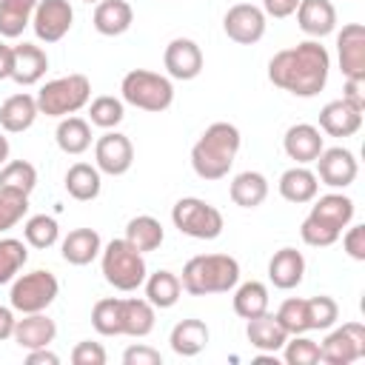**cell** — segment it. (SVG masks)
Returning <instances> with one entry per match:
<instances>
[{"mask_svg": "<svg viewBox=\"0 0 365 365\" xmlns=\"http://www.w3.org/2000/svg\"><path fill=\"white\" fill-rule=\"evenodd\" d=\"M362 88H365V80H345V91H342V100H348L354 108L365 111V94H362Z\"/></svg>", "mask_w": 365, "mask_h": 365, "instance_id": "obj_50", "label": "cell"}, {"mask_svg": "<svg viewBox=\"0 0 365 365\" xmlns=\"http://www.w3.org/2000/svg\"><path fill=\"white\" fill-rule=\"evenodd\" d=\"M314 163H317V171H314L317 180H319L322 185L334 188V191L348 188V185L356 180V174H359V163H356L354 151H348V148H342V145L322 148Z\"/></svg>", "mask_w": 365, "mask_h": 365, "instance_id": "obj_13", "label": "cell"}, {"mask_svg": "<svg viewBox=\"0 0 365 365\" xmlns=\"http://www.w3.org/2000/svg\"><path fill=\"white\" fill-rule=\"evenodd\" d=\"M180 282L191 297L228 294L240 282V262L231 254H200L182 265Z\"/></svg>", "mask_w": 365, "mask_h": 365, "instance_id": "obj_4", "label": "cell"}, {"mask_svg": "<svg viewBox=\"0 0 365 365\" xmlns=\"http://www.w3.org/2000/svg\"><path fill=\"white\" fill-rule=\"evenodd\" d=\"M202 48L191 40V37H174L165 46L163 54V66L168 71L171 80H194L202 71Z\"/></svg>", "mask_w": 365, "mask_h": 365, "instance_id": "obj_16", "label": "cell"}, {"mask_svg": "<svg viewBox=\"0 0 365 365\" xmlns=\"http://www.w3.org/2000/svg\"><path fill=\"white\" fill-rule=\"evenodd\" d=\"M26 362L29 365H57L60 356L54 351H48V348H34V351L26 354Z\"/></svg>", "mask_w": 365, "mask_h": 365, "instance_id": "obj_52", "label": "cell"}, {"mask_svg": "<svg viewBox=\"0 0 365 365\" xmlns=\"http://www.w3.org/2000/svg\"><path fill=\"white\" fill-rule=\"evenodd\" d=\"M71 362H74V365H106V348H103L100 342L83 339V342L74 345Z\"/></svg>", "mask_w": 365, "mask_h": 365, "instance_id": "obj_46", "label": "cell"}, {"mask_svg": "<svg viewBox=\"0 0 365 365\" xmlns=\"http://www.w3.org/2000/svg\"><path fill=\"white\" fill-rule=\"evenodd\" d=\"M311 211L299 225V237L311 248H328L339 240V234L354 222V200L342 191L322 194L319 200H311Z\"/></svg>", "mask_w": 365, "mask_h": 365, "instance_id": "obj_3", "label": "cell"}, {"mask_svg": "<svg viewBox=\"0 0 365 365\" xmlns=\"http://www.w3.org/2000/svg\"><path fill=\"white\" fill-rule=\"evenodd\" d=\"M365 356V325L342 322L339 328H328V336L319 345V362L328 365H351Z\"/></svg>", "mask_w": 365, "mask_h": 365, "instance_id": "obj_10", "label": "cell"}, {"mask_svg": "<svg viewBox=\"0 0 365 365\" xmlns=\"http://www.w3.org/2000/svg\"><path fill=\"white\" fill-rule=\"evenodd\" d=\"M123 362L125 365H163V354L151 345H131L123 351Z\"/></svg>", "mask_w": 365, "mask_h": 365, "instance_id": "obj_48", "label": "cell"}, {"mask_svg": "<svg viewBox=\"0 0 365 365\" xmlns=\"http://www.w3.org/2000/svg\"><path fill=\"white\" fill-rule=\"evenodd\" d=\"M86 3H100V0H86Z\"/></svg>", "mask_w": 365, "mask_h": 365, "instance_id": "obj_55", "label": "cell"}, {"mask_svg": "<svg viewBox=\"0 0 365 365\" xmlns=\"http://www.w3.org/2000/svg\"><path fill=\"white\" fill-rule=\"evenodd\" d=\"M339 237H342L345 254L356 262H365V225H348Z\"/></svg>", "mask_w": 365, "mask_h": 365, "instance_id": "obj_47", "label": "cell"}, {"mask_svg": "<svg viewBox=\"0 0 365 365\" xmlns=\"http://www.w3.org/2000/svg\"><path fill=\"white\" fill-rule=\"evenodd\" d=\"M305 317H308V331H328L339 319V305L328 294L308 297L305 299Z\"/></svg>", "mask_w": 365, "mask_h": 365, "instance_id": "obj_41", "label": "cell"}, {"mask_svg": "<svg viewBox=\"0 0 365 365\" xmlns=\"http://www.w3.org/2000/svg\"><path fill=\"white\" fill-rule=\"evenodd\" d=\"M294 14H297V26L311 40H322L336 29V9L331 0H299Z\"/></svg>", "mask_w": 365, "mask_h": 365, "instance_id": "obj_18", "label": "cell"}, {"mask_svg": "<svg viewBox=\"0 0 365 365\" xmlns=\"http://www.w3.org/2000/svg\"><path fill=\"white\" fill-rule=\"evenodd\" d=\"M37 100L34 94H26V91H17L11 94L3 106H0V128L6 134H23L34 125L37 120Z\"/></svg>", "mask_w": 365, "mask_h": 365, "instance_id": "obj_24", "label": "cell"}, {"mask_svg": "<svg viewBox=\"0 0 365 365\" xmlns=\"http://www.w3.org/2000/svg\"><path fill=\"white\" fill-rule=\"evenodd\" d=\"M125 240L140 251V254H148V251H157L165 240V228L157 217L151 214H137L125 222Z\"/></svg>", "mask_w": 365, "mask_h": 365, "instance_id": "obj_33", "label": "cell"}, {"mask_svg": "<svg viewBox=\"0 0 365 365\" xmlns=\"http://www.w3.org/2000/svg\"><path fill=\"white\" fill-rule=\"evenodd\" d=\"M14 325H17L14 308H11V305H0V342H3V339H11Z\"/></svg>", "mask_w": 365, "mask_h": 365, "instance_id": "obj_51", "label": "cell"}, {"mask_svg": "<svg viewBox=\"0 0 365 365\" xmlns=\"http://www.w3.org/2000/svg\"><path fill=\"white\" fill-rule=\"evenodd\" d=\"M277 188H279L282 200H288L294 205H305L319 194V180L308 165H294V168L282 171Z\"/></svg>", "mask_w": 365, "mask_h": 365, "instance_id": "obj_26", "label": "cell"}, {"mask_svg": "<svg viewBox=\"0 0 365 365\" xmlns=\"http://www.w3.org/2000/svg\"><path fill=\"white\" fill-rule=\"evenodd\" d=\"M145 299L154 305V308H174L177 302H180V294H182V282H180V277L174 274V271H165V268H160V271H154V274H148L145 277Z\"/></svg>", "mask_w": 365, "mask_h": 365, "instance_id": "obj_34", "label": "cell"}, {"mask_svg": "<svg viewBox=\"0 0 365 365\" xmlns=\"http://www.w3.org/2000/svg\"><path fill=\"white\" fill-rule=\"evenodd\" d=\"M302 277H305V257H302V251H297L291 245L274 251V257L268 259V279H271L274 288L291 291V288H297L302 282Z\"/></svg>", "mask_w": 365, "mask_h": 365, "instance_id": "obj_20", "label": "cell"}, {"mask_svg": "<svg viewBox=\"0 0 365 365\" xmlns=\"http://www.w3.org/2000/svg\"><path fill=\"white\" fill-rule=\"evenodd\" d=\"M91 325L103 336H120V297L97 299L91 308Z\"/></svg>", "mask_w": 365, "mask_h": 365, "instance_id": "obj_42", "label": "cell"}, {"mask_svg": "<svg viewBox=\"0 0 365 365\" xmlns=\"http://www.w3.org/2000/svg\"><path fill=\"white\" fill-rule=\"evenodd\" d=\"M265 11L254 3H234L222 17V31L240 46H254L265 37Z\"/></svg>", "mask_w": 365, "mask_h": 365, "instance_id": "obj_11", "label": "cell"}, {"mask_svg": "<svg viewBox=\"0 0 365 365\" xmlns=\"http://www.w3.org/2000/svg\"><path fill=\"white\" fill-rule=\"evenodd\" d=\"M171 222L180 234H185L191 240H217L225 228L220 208H214L211 202H205L200 197L177 200L171 208Z\"/></svg>", "mask_w": 365, "mask_h": 365, "instance_id": "obj_8", "label": "cell"}, {"mask_svg": "<svg viewBox=\"0 0 365 365\" xmlns=\"http://www.w3.org/2000/svg\"><path fill=\"white\" fill-rule=\"evenodd\" d=\"M277 322L285 328V334L288 336H294V334H308V317H305V299H299V297H291V299H285L279 308H277Z\"/></svg>", "mask_w": 365, "mask_h": 365, "instance_id": "obj_45", "label": "cell"}, {"mask_svg": "<svg viewBox=\"0 0 365 365\" xmlns=\"http://www.w3.org/2000/svg\"><path fill=\"white\" fill-rule=\"evenodd\" d=\"M74 23V9L68 0H37L31 14V29L40 43H60Z\"/></svg>", "mask_w": 365, "mask_h": 365, "instance_id": "obj_12", "label": "cell"}, {"mask_svg": "<svg viewBox=\"0 0 365 365\" xmlns=\"http://www.w3.org/2000/svg\"><path fill=\"white\" fill-rule=\"evenodd\" d=\"M245 336H248V342H251V348H257V351H262V354H277V351H282V345H285V339H288V334H285V328L277 322V317L274 314H259V317H251V319H245Z\"/></svg>", "mask_w": 365, "mask_h": 365, "instance_id": "obj_25", "label": "cell"}, {"mask_svg": "<svg viewBox=\"0 0 365 365\" xmlns=\"http://www.w3.org/2000/svg\"><path fill=\"white\" fill-rule=\"evenodd\" d=\"M97 34L103 37H120L131 29L134 23V9L128 0H100L94 6V17H91Z\"/></svg>", "mask_w": 365, "mask_h": 365, "instance_id": "obj_23", "label": "cell"}, {"mask_svg": "<svg viewBox=\"0 0 365 365\" xmlns=\"http://www.w3.org/2000/svg\"><path fill=\"white\" fill-rule=\"evenodd\" d=\"M120 94H123V103L160 114L174 103V83L165 74H157L148 68H131L120 83Z\"/></svg>", "mask_w": 365, "mask_h": 365, "instance_id": "obj_7", "label": "cell"}, {"mask_svg": "<svg viewBox=\"0 0 365 365\" xmlns=\"http://www.w3.org/2000/svg\"><path fill=\"white\" fill-rule=\"evenodd\" d=\"M66 191L71 200L77 202H88V200H97L100 197V188H103V177H100V168L91 165V163H74L68 171H66Z\"/></svg>", "mask_w": 365, "mask_h": 365, "instance_id": "obj_31", "label": "cell"}, {"mask_svg": "<svg viewBox=\"0 0 365 365\" xmlns=\"http://www.w3.org/2000/svg\"><path fill=\"white\" fill-rule=\"evenodd\" d=\"M23 240H26V245L46 251V248H51V245L60 240V225H57V220L48 217V214H34V217H29L26 225H23Z\"/></svg>", "mask_w": 365, "mask_h": 365, "instance_id": "obj_38", "label": "cell"}, {"mask_svg": "<svg viewBox=\"0 0 365 365\" xmlns=\"http://www.w3.org/2000/svg\"><path fill=\"white\" fill-rule=\"evenodd\" d=\"M331 74V54L319 40H302L291 48L277 51L268 60V80L294 94V97H317Z\"/></svg>", "mask_w": 365, "mask_h": 365, "instance_id": "obj_1", "label": "cell"}, {"mask_svg": "<svg viewBox=\"0 0 365 365\" xmlns=\"http://www.w3.org/2000/svg\"><path fill=\"white\" fill-rule=\"evenodd\" d=\"M0 185L29 197L34 191V185H37V168L29 160H9L0 168Z\"/></svg>", "mask_w": 365, "mask_h": 365, "instance_id": "obj_40", "label": "cell"}, {"mask_svg": "<svg viewBox=\"0 0 365 365\" xmlns=\"http://www.w3.org/2000/svg\"><path fill=\"white\" fill-rule=\"evenodd\" d=\"M208 339L211 331L202 319H180L168 334V345L177 356H197L200 351H205Z\"/></svg>", "mask_w": 365, "mask_h": 365, "instance_id": "obj_29", "label": "cell"}, {"mask_svg": "<svg viewBox=\"0 0 365 365\" xmlns=\"http://www.w3.org/2000/svg\"><path fill=\"white\" fill-rule=\"evenodd\" d=\"M123 117H125V103L120 97L103 94V97L88 100V120H91V125L111 131V128H117L123 123Z\"/></svg>", "mask_w": 365, "mask_h": 365, "instance_id": "obj_37", "label": "cell"}, {"mask_svg": "<svg viewBox=\"0 0 365 365\" xmlns=\"http://www.w3.org/2000/svg\"><path fill=\"white\" fill-rule=\"evenodd\" d=\"M9 154H11V145H9V137L0 134V168L9 163Z\"/></svg>", "mask_w": 365, "mask_h": 365, "instance_id": "obj_54", "label": "cell"}, {"mask_svg": "<svg viewBox=\"0 0 365 365\" xmlns=\"http://www.w3.org/2000/svg\"><path fill=\"white\" fill-rule=\"evenodd\" d=\"M94 165L100 168V174L108 177H123L131 165H134V145L125 134L120 131H106L103 137H97L94 143Z\"/></svg>", "mask_w": 365, "mask_h": 365, "instance_id": "obj_14", "label": "cell"}, {"mask_svg": "<svg viewBox=\"0 0 365 365\" xmlns=\"http://www.w3.org/2000/svg\"><path fill=\"white\" fill-rule=\"evenodd\" d=\"M11 60V80L17 86H37L48 68V54L34 43H17Z\"/></svg>", "mask_w": 365, "mask_h": 365, "instance_id": "obj_22", "label": "cell"}, {"mask_svg": "<svg viewBox=\"0 0 365 365\" xmlns=\"http://www.w3.org/2000/svg\"><path fill=\"white\" fill-rule=\"evenodd\" d=\"M100 251H103V240L94 228H74L60 242V254L68 265H88L100 257Z\"/></svg>", "mask_w": 365, "mask_h": 365, "instance_id": "obj_27", "label": "cell"}, {"mask_svg": "<svg viewBox=\"0 0 365 365\" xmlns=\"http://www.w3.org/2000/svg\"><path fill=\"white\" fill-rule=\"evenodd\" d=\"M282 359L288 365H317L319 362V342L305 334H294L282 345Z\"/></svg>", "mask_w": 365, "mask_h": 365, "instance_id": "obj_43", "label": "cell"}, {"mask_svg": "<svg viewBox=\"0 0 365 365\" xmlns=\"http://www.w3.org/2000/svg\"><path fill=\"white\" fill-rule=\"evenodd\" d=\"M242 137L234 123H211L200 140L191 148V168L200 180H222L228 177L237 154H240Z\"/></svg>", "mask_w": 365, "mask_h": 365, "instance_id": "obj_2", "label": "cell"}, {"mask_svg": "<svg viewBox=\"0 0 365 365\" xmlns=\"http://www.w3.org/2000/svg\"><path fill=\"white\" fill-rule=\"evenodd\" d=\"M336 60L345 80H365V26L345 23L336 34Z\"/></svg>", "mask_w": 365, "mask_h": 365, "instance_id": "obj_15", "label": "cell"}, {"mask_svg": "<svg viewBox=\"0 0 365 365\" xmlns=\"http://www.w3.org/2000/svg\"><path fill=\"white\" fill-rule=\"evenodd\" d=\"M26 211H29V197L0 185V234L11 231L17 222H23Z\"/></svg>", "mask_w": 365, "mask_h": 365, "instance_id": "obj_44", "label": "cell"}, {"mask_svg": "<svg viewBox=\"0 0 365 365\" xmlns=\"http://www.w3.org/2000/svg\"><path fill=\"white\" fill-rule=\"evenodd\" d=\"M100 271L103 279L117 288V291H137L145 277H148V265L143 259V254L123 237V240H111L103 245L100 251Z\"/></svg>", "mask_w": 365, "mask_h": 365, "instance_id": "obj_5", "label": "cell"}, {"mask_svg": "<svg viewBox=\"0 0 365 365\" xmlns=\"http://www.w3.org/2000/svg\"><path fill=\"white\" fill-rule=\"evenodd\" d=\"M37 0H0V37L14 40L31 26Z\"/></svg>", "mask_w": 365, "mask_h": 365, "instance_id": "obj_35", "label": "cell"}, {"mask_svg": "<svg viewBox=\"0 0 365 365\" xmlns=\"http://www.w3.org/2000/svg\"><path fill=\"white\" fill-rule=\"evenodd\" d=\"M154 331V305L148 299H120V336H148Z\"/></svg>", "mask_w": 365, "mask_h": 365, "instance_id": "obj_28", "label": "cell"}, {"mask_svg": "<svg viewBox=\"0 0 365 365\" xmlns=\"http://www.w3.org/2000/svg\"><path fill=\"white\" fill-rule=\"evenodd\" d=\"M26 262H29V245L17 237H3L0 240V285L11 282Z\"/></svg>", "mask_w": 365, "mask_h": 365, "instance_id": "obj_39", "label": "cell"}, {"mask_svg": "<svg viewBox=\"0 0 365 365\" xmlns=\"http://www.w3.org/2000/svg\"><path fill=\"white\" fill-rule=\"evenodd\" d=\"M282 148L288 154V160H294L297 165H308L319 157V151L325 148L322 143V131L311 123H297L285 131L282 137Z\"/></svg>", "mask_w": 365, "mask_h": 365, "instance_id": "obj_17", "label": "cell"}, {"mask_svg": "<svg viewBox=\"0 0 365 365\" xmlns=\"http://www.w3.org/2000/svg\"><path fill=\"white\" fill-rule=\"evenodd\" d=\"M54 140H57V148L63 154L80 157V154H86L91 148V125H88V120H83L77 114L60 117L57 131H54Z\"/></svg>", "mask_w": 365, "mask_h": 365, "instance_id": "obj_30", "label": "cell"}, {"mask_svg": "<svg viewBox=\"0 0 365 365\" xmlns=\"http://www.w3.org/2000/svg\"><path fill=\"white\" fill-rule=\"evenodd\" d=\"M268 288L257 279H248V282H237L234 285V314L242 317V319H251V317H259L268 311Z\"/></svg>", "mask_w": 365, "mask_h": 365, "instance_id": "obj_36", "label": "cell"}, {"mask_svg": "<svg viewBox=\"0 0 365 365\" xmlns=\"http://www.w3.org/2000/svg\"><path fill=\"white\" fill-rule=\"evenodd\" d=\"M57 336V325L51 317H46V311L37 314H23V319H17L11 339L23 348V351H34V348H48Z\"/></svg>", "mask_w": 365, "mask_h": 365, "instance_id": "obj_21", "label": "cell"}, {"mask_svg": "<svg viewBox=\"0 0 365 365\" xmlns=\"http://www.w3.org/2000/svg\"><path fill=\"white\" fill-rule=\"evenodd\" d=\"M11 60H14V48L6 40H0V80L11 77Z\"/></svg>", "mask_w": 365, "mask_h": 365, "instance_id": "obj_53", "label": "cell"}, {"mask_svg": "<svg viewBox=\"0 0 365 365\" xmlns=\"http://www.w3.org/2000/svg\"><path fill=\"white\" fill-rule=\"evenodd\" d=\"M297 6H299V0H262V11H265V17H274V20H285V17H291L294 11H297Z\"/></svg>", "mask_w": 365, "mask_h": 365, "instance_id": "obj_49", "label": "cell"}, {"mask_svg": "<svg viewBox=\"0 0 365 365\" xmlns=\"http://www.w3.org/2000/svg\"><path fill=\"white\" fill-rule=\"evenodd\" d=\"M362 128V111L348 100H331L319 108V131L328 137H354Z\"/></svg>", "mask_w": 365, "mask_h": 365, "instance_id": "obj_19", "label": "cell"}, {"mask_svg": "<svg viewBox=\"0 0 365 365\" xmlns=\"http://www.w3.org/2000/svg\"><path fill=\"white\" fill-rule=\"evenodd\" d=\"M60 294V282L51 271L37 268L29 274H20L11 279V291H9V305L17 314H37L46 311Z\"/></svg>", "mask_w": 365, "mask_h": 365, "instance_id": "obj_9", "label": "cell"}, {"mask_svg": "<svg viewBox=\"0 0 365 365\" xmlns=\"http://www.w3.org/2000/svg\"><path fill=\"white\" fill-rule=\"evenodd\" d=\"M228 197L240 208H257V205H262L265 197H268V180H265V174H259V171H240L231 180V185H228Z\"/></svg>", "mask_w": 365, "mask_h": 365, "instance_id": "obj_32", "label": "cell"}, {"mask_svg": "<svg viewBox=\"0 0 365 365\" xmlns=\"http://www.w3.org/2000/svg\"><path fill=\"white\" fill-rule=\"evenodd\" d=\"M34 100H37V111L46 114V117H57L60 120V117L77 114L91 100V80L86 74L54 77V80L40 86Z\"/></svg>", "mask_w": 365, "mask_h": 365, "instance_id": "obj_6", "label": "cell"}]
</instances>
